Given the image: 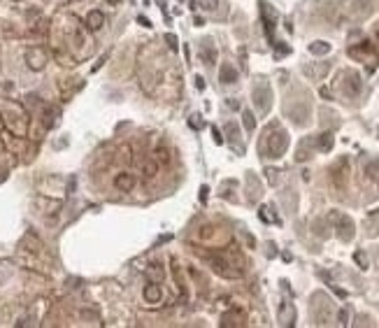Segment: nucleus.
<instances>
[{
	"mask_svg": "<svg viewBox=\"0 0 379 328\" xmlns=\"http://www.w3.org/2000/svg\"><path fill=\"white\" fill-rule=\"evenodd\" d=\"M333 133H324V135H319V142H317V147L321 151H330L333 149Z\"/></svg>",
	"mask_w": 379,
	"mask_h": 328,
	"instance_id": "14",
	"label": "nucleus"
},
{
	"mask_svg": "<svg viewBox=\"0 0 379 328\" xmlns=\"http://www.w3.org/2000/svg\"><path fill=\"white\" fill-rule=\"evenodd\" d=\"M103 24H105V17H103V12L93 9V12H88V14H86V26H88V30H100V28H103Z\"/></svg>",
	"mask_w": 379,
	"mask_h": 328,
	"instance_id": "10",
	"label": "nucleus"
},
{
	"mask_svg": "<svg viewBox=\"0 0 379 328\" xmlns=\"http://www.w3.org/2000/svg\"><path fill=\"white\" fill-rule=\"evenodd\" d=\"M344 93H347V96L349 98H356L358 96V93H361V77H358V75H356V72H344Z\"/></svg>",
	"mask_w": 379,
	"mask_h": 328,
	"instance_id": "5",
	"label": "nucleus"
},
{
	"mask_svg": "<svg viewBox=\"0 0 379 328\" xmlns=\"http://www.w3.org/2000/svg\"><path fill=\"white\" fill-rule=\"evenodd\" d=\"M349 54H352V56H365V54H372V56H375V49H372L370 42H363V45L352 47V49H349Z\"/></svg>",
	"mask_w": 379,
	"mask_h": 328,
	"instance_id": "15",
	"label": "nucleus"
},
{
	"mask_svg": "<svg viewBox=\"0 0 379 328\" xmlns=\"http://www.w3.org/2000/svg\"><path fill=\"white\" fill-rule=\"evenodd\" d=\"M114 187H116V191H124V193H128V191H133V189H135V177H133L131 172H121V175H116Z\"/></svg>",
	"mask_w": 379,
	"mask_h": 328,
	"instance_id": "8",
	"label": "nucleus"
},
{
	"mask_svg": "<svg viewBox=\"0 0 379 328\" xmlns=\"http://www.w3.org/2000/svg\"><path fill=\"white\" fill-rule=\"evenodd\" d=\"M161 2H163V0H161Z\"/></svg>",
	"mask_w": 379,
	"mask_h": 328,
	"instance_id": "36",
	"label": "nucleus"
},
{
	"mask_svg": "<svg viewBox=\"0 0 379 328\" xmlns=\"http://www.w3.org/2000/svg\"><path fill=\"white\" fill-rule=\"evenodd\" d=\"M244 324V312L242 310H230L221 317V326H242Z\"/></svg>",
	"mask_w": 379,
	"mask_h": 328,
	"instance_id": "9",
	"label": "nucleus"
},
{
	"mask_svg": "<svg viewBox=\"0 0 379 328\" xmlns=\"http://www.w3.org/2000/svg\"><path fill=\"white\" fill-rule=\"evenodd\" d=\"M274 172H277V170H268V179H270V182H277V175H274Z\"/></svg>",
	"mask_w": 379,
	"mask_h": 328,
	"instance_id": "29",
	"label": "nucleus"
},
{
	"mask_svg": "<svg viewBox=\"0 0 379 328\" xmlns=\"http://www.w3.org/2000/svg\"><path fill=\"white\" fill-rule=\"evenodd\" d=\"M277 54H289V49H286L284 45H279V47H277Z\"/></svg>",
	"mask_w": 379,
	"mask_h": 328,
	"instance_id": "33",
	"label": "nucleus"
},
{
	"mask_svg": "<svg viewBox=\"0 0 379 328\" xmlns=\"http://www.w3.org/2000/svg\"><path fill=\"white\" fill-rule=\"evenodd\" d=\"M293 317H296V312L289 302H282V307H279V321H282L284 326H291L293 324Z\"/></svg>",
	"mask_w": 379,
	"mask_h": 328,
	"instance_id": "13",
	"label": "nucleus"
},
{
	"mask_svg": "<svg viewBox=\"0 0 379 328\" xmlns=\"http://www.w3.org/2000/svg\"><path fill=\"white\" fill-rule=\"evenodd\" d=\"M330 52V45L328 42H312L309 45V54H314V56H324V54Z\"/></svg>",
	"mask_w": 379,
	"mask_h": 328,
	"instance_id": "16",
	"label": "nucleus"
},
{
	"mask_svg": "<svg viewBox=\"0 0 379 328\" xmlns=\"http://www.w3.org/2000/svg\"><path fill=\"white\" fill-rule=\"evenodd\" d=\"M142 172H144V177L147 179L156 177V172H159V163H156V161H147V163L142 165Z\"/></svg>",
	"mask_w": 379,
	"mask_h": 328,
	"instance_id": "17",
	"label": "nucleus"
},
{
	"mask_svg": "<svg viewBox=\"0 0 379 328\" xmlns=\"http://www.w3.org/2000/svg\"><path fill=\"white\" fill-rule=\"evenodd\" d=\"M219 80L223 82V84H233V82L238 80V70L230 65V63H223L219 70Z\"/></svg>",
	"mask_w": 379,
	"mask_h": 328,
	"instance_id": "12",
	"label": "nucleus"
},
{
	"mask_svg": "<svg viewBox=\"0 0 379 328\" xmlns=\"http://www.w3.org/2000/svg\"><path fill=\"white\" fill-rule=\"evenodd\" d=\"M147 275H149L151 279H163V266H159V263H149V266H147Z\"/></svg>",
	"mask_w": 379,
	"mask_h": 328,
	"instance_id": "18",
	"label": "nucleus"
},
{
	"mask_svg": "<svg viewBox=\"0 0 379 328\" xmlns=\"http://www.w3.org/2000/svg\"><path fill=\"white\" fill-rule=\"evenodd\" d=\"M353 261H356V263H358V268H363V270L368 268V258H365V254H363V251H356V254H353Z\"/></svg>",
	"mask_w": 379,
	"mask_h": 328,
	"instance_id": "21",
	"label": "nucleus"
},
{
	"mask_svg": "<svg viewBox=\"0 0 379 328\" xmlns=\"http://www.w3.org/2000/svg\"><path fill=\"white\" fill-rule=\"evenodd\" d=\"M179 2H182V0H179Z\"/></svg>",
	"mask_w": 379,
	"mask_h": 328,
	"instance_id": "35",
	"label": "nucleus"
},
{
	"mask_svg": "<svg viewBox=\"0 0 379 328\" xmlns=\"http://www.w3.org/2000/svg\"><path fill=\"white\" fill-rule=\"evenodd\" d=\"M365 172H368V177H370L372 182H379V161H372V163H368Z\"/></svg>",
	"mask_w": 379,
	"mask_h": 328,
	"instance_id": "19",
	"label": "nucleus"
},
{
	"mask_svg": "<svg viewBox=\"0 0 379 328\" xmlns=\"http://www.w3.org/2000/svg\"><path fill=\"white\" fill-rule=\"evenodd\" d=\"M165 42H168V47L172 49V52H177V37L172 35V33H168V35H165Z\"/></svg>",
	"mask_w": 379,
	"mask_h": 328,
	"instance_id": "22",
	"label": "nucleus"
},
{
	"mask_svg": "<svg viewBox=\"0 0 379 328\" xmlns=\"http://www.w3.org/2000/svg\"><path fill=\"white\" fill-rule=\"evenodd\" d=\"M195 86H198L200 91L205 89V82H203V77H195Z\"/></svg>",
	"mask_w": 379,
	"mask_h": 328,
	"instance_id": "30",
	"label": "nucleus"
},
{
	"mask_svg": "<svg viewBox=\"0 0 379 328\" xmlns=\"http://www.w3.org/2000/svg\"><path fill=\"white\" fill-rule=\"evenodd\" d=\"M121 0H107V5H119Z\"/></svg>",
	"mask_w": 379,
	"mask_h": 328,
	"instance_id": "34",
	"label": "nucleus"
},
{
	"mask_svg": "<svg viewBox=\"0 0 379 328\" xmlns=\"http://www.w3.org/2000/svg\"><path fill=\"white\" fill-rule=\"evenodd\" d=\"M156 154H159V159L163 161V163H168V161H170V156H168V151H165V149H159Z\"/></svg>",
	"mask_w": 379,
	"mask_h": 328,
	"instance_id": "26",
	"label": "nucleus"
},
{
	"mask_svg": "<svg viewBox=\"0 0 379 328\" xmlns=\"http://www.w3.org/2000/svg\"><path fill=\"white\" fill-rule=\"evenodd\" d=\"M26 61H28V68H30V70H42L44 63H47V56H44V52L40 47H35V49H30V52L26 54Z\"/></svg>",
	"mask_w": 379,
	"mask_h": 328,
	"instance_id": "7",
	"label": "nucleus"
},
{
	"mask_svg": "<svg viewBox=\"0 0 379 328\" xmlns=\"http://www.w3.org/2000/svg\"><path fill=\"white\" fill-rule=\"evenodd\" d=\"M193 24H195V26H203L205 19H203V17H193Z\"/></svg>",
	"mask_w": 379,
	"mask_h": 328,
	"instance_id": "31",
	"label": "nucleus"
},
{
	"mask_svg": "<svg viewBox=\"0 0 379 328\" xmlns=\"http://www.w3.org/2000/svg\"><path fill=\"white\" fill-rule=\"evenodd\" d=\"M212 135H214V142H217V144H223V135H221L219 128H212Z\"/></svg>",
	"mask_w": 379,
	"mask_h": 328,
	"instance_id": "24",
	"label": "nucleus"
},
{
	"mask_svg": "<svg viewBox=\"0 0 379 328\" xmlns=\"http://www.w3.org/2000/svg\"><path fill=\"white\" fill-rule=\"evenodd\" d=\"M200 2V7L203 9H214L217 7V0H198Z\"/></svg>",
	"mask_w": 379,
	"mask_h": 328,
	"instance_id": "23",
	"label": "nucleus"
},
{
	"mask_svg": "<svg viewBox=\"0 0 379 328\" xmlns=\"http://www.w3.org/2000/svg\"><path fill=\"white\" fill-rule=\"evenodd\" d=\"M189 124L193 126V128H203V119H200V116H198V119H195V116H193V119H191V121H189Z\"/></svg>",
	"mask_w": 379,
	"mask_h": 328,
	"instance_id": "27",
	"label": "nucleus"
},
{
	"mask_svg": "<svg viewBox=\"0 0 379 328\" xmlns=\"http://www.w3.org/2000/svg\"><path fill=\"white\" fill-rule=\"evenodd\" d=\"M137 24H142L144 28H151V21L147 17H137Z\"/></svg>",
	"mask_w": 379,
	"mask_h": 328,
	"instance_id": "28",
	"label": "nucleus"
},
{
	"mask_svg": "<svg viewBox=\"0 0 379 328\" xmlns=\"http://www.w3.org/2000/svg\"><path fill=\"white\" fill-rule=\"evenodd\" d=\"M161 298H163V291H161L159 284H147L144 286V301L147 302H161Z\"/></svg>",
	"mask_w": 379,
	"mask_h": 328,
	"instance_id": "11",
	"label": "nucleus"
},
{
	"mask_svg": "<svg viewBox=\"0 0 379 328\" xmlns=\"http://www.w3.org/2000/svg\"><path fill=\"white\" fill-rule=\"evenodd\" d=\"M198 54H200V61L205 65H212V63L217 61V47L212 45V40H203L200 47H198Z\"/></svg>",
	"mask_w": 379,
	"mask_h": 328,
	"instance_id": "6",
	"label": "nucleus"
},
{
	"mask_svg": "<svg viewBox=\"0 0 379 328\" xmlns=\"http://www.w3.org/2000/svg\"><path fill=\"white\" fill-rule=\"evenodd\" d=\"M207 191H210L207 187H203V189H200V198H203V200H207Z\"/></svg>",
	"mask_w": 379,
	"mask_h": 328,
	"instance_id": "32",
	"label": "nucleus"
},
{
	"mask_svg": "<svg viewBox=\"0 0 379 328\" xmlns=\"http://www.w3.org/2000/svg\"><path fill=\"white\" fill-rule=\"evenodd\" d=\"M328 219H330V221H337L335 223L337 238L342 240V242H349V240L353 238V221L349 217H344V214H340V212H330Z\"/></svg>",
	"mask_w": 379,
	"mask_h": 328,
	"instance_id": "3",
	"label": "nucleus"
},
{
	"mask_svg": "<svg viewBox=\"0 0 379 328\" xmlns=\"http://www.w3.org/2000/svg\"><path fill=\"white\" fill-rule=\"evenodd\" d=\"M337 319H340V324H347V321H349V312H347V310H340Z\"/></svg>",
	"mask_w": 379,
	"mask_h": 328,
	"instance_id": "25",
	"label": "nucleus"
},
{
	"mask_svg": "<svg viewBox=\"0 0 379 328\" xmlns=\"http://www.w3.org/2000/svg\"><path fill=\"white\" fill-rule=\"evenodd\" d=\"M254 105L261 109V112H268L270 109V105H272V91H270V86L268 84H256L254 86Z\"/></svg>",
	"mask_w": 379,
	"mask_h": 328,
	"instance_id": "4",
	"label": "nucleus"
},
{
	"mask_svg": "<svg viewBox=\"0 0 379 328\" xmlns=\"http://www.w3.org/2000/svg\"><path fill=\"white\" fill-rule=\"evenodd\" d=\"M210 266L212 270L221 277H228V279H235V277H242V268H235L233 261L223 254H217V256H210Z\"/></svg>",
	"mask_w": 379,
	"mask_h": 328,
	"instance_id": "2",
	"label": "nucleus"
},
{
	"mask_svg": "<svg viewBox=\"0 0 379 328\" xmlns=\"http://www.w3.org/2000/svg\"><path fill=\"white\" fill-rule=\"evenodd\" d=\"M289 147V135L284 133L282 128H274L268 133L265 137V156H272V159H279Z\"/></svg>",
	"mask_w": 379,
	"mask_h": 328,
	"instance_id": "1",
	"label": "nucleus"
},
{
	"mask_svg": "<svg viewBox=\"0 0 379 328\" xmlns=\"http://www.w3.org/2000/svg\"><path fill=\"white\" fill-rule=\"evenodd\" d=\"M242 121H244V128H247V131H254L256 128V119H254V114H251L249 109L242 112Z\"/></svg>",
	"mask_w": 379,
	"mask_h": 328,
	"instance_id": "20",
	"label": "nucleus"
}]
</instances>
